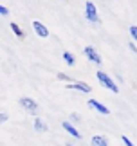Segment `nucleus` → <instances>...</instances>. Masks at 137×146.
Instances as JSON below:
<instances>
[{"label": "nucleus", "mask_w": 137, "mask_h": 146, "mask_svg": "<svg viewBox=\"0 0 137 146\" xmlns=\"http://www.w3.org/2000/svg\"><path fill=\"white\" fill-rule=\"evenodd\" d=\"M85 18H87L90 24H99V15H98V9H96V4L94 2H88L85 4Z\"/></svg>", "instance_id": "1"}, {"label": "nucleus", "mask_w": 137, "mask_h": 146, "mask_svg": "<svg viewBox=\"0 0 137 146\" xmlns=\"http://www.w3.org/2000/svg\"><path fill=\"white\" fill-rule=\"evenodd\" d=\"M98 80H99V83H101L103 87H106L108 90H112L114 94H117V92H119L117 85L114 83V80H112V78L106 74V72H103V70H98Z\"/></svg>", "instance_id": "2"}, {"label": "nucleus", "mask_w": 137, "mask_h": 146, "mask_svg": "<svg viewBox=\"0 0 137 146\" xmlns=\"http://www.w3.org/2000/svg\"><path fill=\"white\" fill-rule=\"evenodd\" d=\"M20 105L24 106L29 114H36V112H38V103L34 99H31V98H22L20 99Z\"/></svg>", "instance_id": "3"}, {"label": "nucleus", "mask_w": 137, "mask_h": 146, "mask_svg": "<svg viewBox=\"0 0 137 146\" xmlns=\"http://www.w3.org/2000/svg\"><path fill=\"white\" fill-rule=\"evenodd\" d=\"M83 52H85V56H87V58H88L90 61H94V63L101 65V56H99V52H98V50H96L92 45H87Z\"/></svg>", "instance_id": "4"}, {"label": "nucleus", "mask_w": 137, "mask_h": 146, "mask_svg": "<svg viewBox=\"0 0 137 146\" xmlns=\"http://www.w3.org/2000/svg\"><path fill=\"white\" fill-rule=\"evenodd\" d=\"M67 88H70V90H79L83 94H88L92 88H90V85H87V83H81V81H74V83H67Z\"/></svg>", "instance_id": "5"}, {"label": "nucleus", "mask_w": 137, "mask_h": 146, "mask_svg": "<svg viewBox=\"0 0 137 146\" xmlns=\"http://www.w3.org/2000/svg\"><path fill=\"white\" fill-rule=\"evenodd\" d=\"M33 29H34V33H36L38 36H42V38H47L49 36V29L42 24V22H38V20L33 22Z\"/></svg>", "instance_id": "6"}, {"label": "nucleus", "mask_w": 137, "mask_h": 146, "mask_svg": "<svg viewBox=\"0 0 137 146\" xmlns=\"http://www.w3.org/2000/svg\"><path fill=\"white\" fill-rule=\"evenodd\" d=\"M88 106H92L94 110H98L99 114H103V115H108V114H110V108H106L103 103H99V101H96V99H88Z\"/></svg>", "instance_id": "7"}, {"label": "nucleus", "mask_w": 137, "mask_h": 146, "mask_svg": "<svg viewBox=\"0 0 137 146\" xmlns=\"http://www.w3.org/2000/svg\"><path fill=\"white\" fill-rule=\"evenodd\" d=\"M61 126H63V128H65V130H67L68 133H70L72 137H76V139H79V137H81V133H79V132L76 130V128H74V126L70 125V123H67V121H63V123H61Z\"/></svg>", "instance_id": "8"}, {"label": "nucleus", "mask_w": 137, "mask_h": 146, "mask_svg": "<svg viewBox=\"0 0 137 146\" xmlns=\"http://www.w3.org/2000/svg\"><path fill=\"white\" fill-rule=\"evenodd\" d=\"M92 144L94 146H108V139L105 135H94L92 137Z\"/></svg>", "instance_id": "9"}, {"label": "nucleus", "mask_w": 137, "mask_h": 146, "mask_svg": "<svg viewBox=\"0 0 137 146\" xmlns=\"http://www.w3.org/2000/svg\"><path fill=\"white\" fill-rule=\"evenodd\" d=\"M34 130H36V132H45V130H47V125H45L42 119H36V121H34Z\"/></svg>", "instance_id": "10"}, {"label": "nucleus", "mask_w": 137, "mask_h": 146, "mask_svg": "<svg viewBox=\"0 0 137 146\" xmlns=\"http://www.w3.org/2000/svg\"><path fill=\"white\" fill-rule=\"evenodd\" d=\"M63 60L67 61V65H76V58H74V56L70 54V52H67V50H65V52H63Z\"/></svg>", "instance_id": "11"}, {"label": "nucleus", "mask_w": 137, "mask_h": 146, "mask_svg": "<svg viewBox=\"0 0 137 146\" xmlns=\"http://www.w3.org/2000/svg\"><path fill=\"white\" fill-rule=\"evenodd\" d=\"M11 29H13V33H15V35L18 36V38H24V31L20 29V25H18V24H15V22H11Z\"/></svg>", "instance_id": "12"}, {"label": "nucleus", "mask_w": 137, "mask_h": 146, "mask_svg": "<svg viewBox=\"0 0 137 146\" xmlns=\"http://www.w3.org/2000/svg\"><path fill=\"white\" fill-rule=\"evenodd\" d=\"M130 36H132L134 40L137 42V25H132V27H130Z\"/></svg>", "instance_id": "13"}, {"label": "nucleus", "mask_w": 137, "mask_h": 146, "mask_svg": "<svg viewBox=\"0 0 137 146\" xmlns=\"http://www.w3.org/2000/svg\"><path fill=\"white\" fill-rule=\"evenodd\" d=\"M121 141H123V143H124V144H126V146H135V144H134V143H132V141H130V139H128V137H126V135H121Z\"/></svg>", "instance_id": "14"}, {"label": "nucleus", "mask_w": 137, "mask_h": 146, "mask_svg": "<svg viewBox=\"0 0 137 146\" xmlns=\"http://www.w3.org/2000/svg\"><path fill=\"white\" fill-rule=\"evenodd\" d=\"M0 15H2V16H7L9 15V9L4 7V5H0Z\"/></svg>", "instance_id": "15"}, {"label": "nucleus", "mask_w": 137, "mask_h": 146, "mask_svg": "<svg viewBox=\"0 0 137 146\" xmlns=\"http://www.w3.org/2000/svg\"><path fill=\"white\" fill-rule=\"evenodd\" d=\"M58 80H61V81H68L70 78H68L67 74H63V72H60V74H58Z\"/></svg>", "instance_id": "16"}, {"label": "nucleus", "mask_w": 137, "mask_h": 146, "mask_svg": "<svg viewBox=\"0 0 137 146\" xmlns=\"http://www.w3.org/2000/svg\"><path fill=\"white\" fill-rule=\"evenodd\" d=\"M5 121H7V114H0V125L5 123Z\"/></svg>", "instance_id": "17"}, {"label": "nucleus", "mask_w": 137, "mask_h": 146, "mask_svg": "<svg viewBox=\"0 0 137 146\" xmlns=\"http://www.w3.org/2000/svg\"><path fill=\"white\" fill-rule=\"evenodd\" d=\"M70 117H72V119H74V121H79V115H78V114H72Z\"/></svg>", "instance_id": "18"}, {"label": "nucleus", "mask_w": 137, "mask_h": 146, "mask_svg": "<svg viewBox=\"0 0 137 146\" xmlns=\"http://www.w3.org/2000/svg\"><path fill=\"white\" fill-rule=\"evenodd\" d=\"M67 146H72V144H70V143H68V144H67Z\"/></svg>", "instance_id": "19"}]
</instances>
